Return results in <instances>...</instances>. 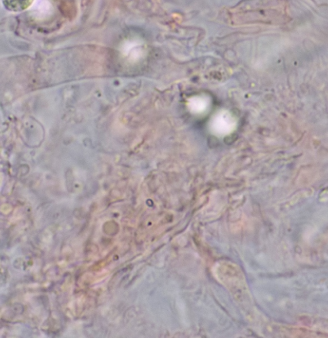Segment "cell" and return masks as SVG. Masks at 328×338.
Returning <instances> with one entry per match:
<instances>
[{
  "mask_svg": "<svg viewBox=\"0 0 328 338\" xmlns=\"http://www.w3.org/2000/svg\"><path fill=\"white\" fill-rule=\"evenodd\" d=\"M32 12L38 18H45L52 12V4L48 0H35L32 5Z\"/></svg>",
  "mask_w": 328,
  "mask_h": 338,
  "instance_id": "obj_1",
  "label": "cell"
},
{
  "mask_svg": "<svg viewBox=\"0 0 328 338\" xmlns=\"http://www.w3.org/2000/svg\"><path fill=\"white\" fill-rule=\"evenodd\" d=\"M123 49L127 55H138L143 52V44L138 41H127Z\"/></svg>",
  "mask_w": 328,
  "mask_h": 338,
  "instance_id": "obj_2",
  "label": "cell"
}]
</instances>
